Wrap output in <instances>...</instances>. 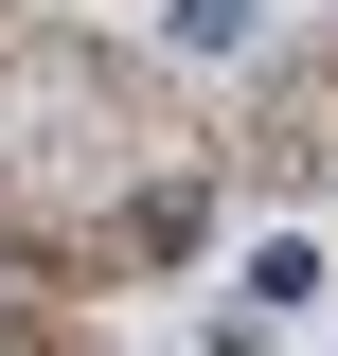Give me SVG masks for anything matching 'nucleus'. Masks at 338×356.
Instances as JSON below:
<instances>
[{
  "label": "nucleus",
  "mask_w": 338,
  "mask_h": 356,
  "mask_svg": "<svg viewBox=\"0 0 338 356\" xmlns=\"http://www.w3.org/2000/svg\"><path fill=\"white\" fill-rule=\"evenodd\" d=\"M178 36H196V54H232V36H250V0H178Z\"/></svg>",
  "instance_id": "nucleus-1"
}]
</instances>
